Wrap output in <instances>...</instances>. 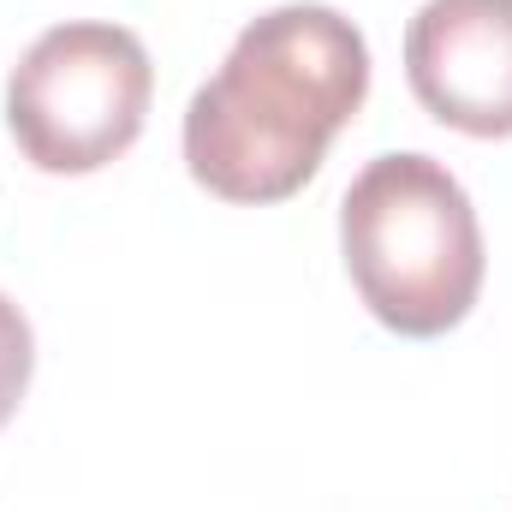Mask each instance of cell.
I'll use <instances>...</instances> for the list:
<instances>
[{"label":"cell","instance_id":"6da1fadb","mask_svg":"<svg viewBox=\"0 0 512 512\" xmlns=\"http://www.w3.org/2000/svg\"><path fill=\"white\" fill-rule=\"evenodd\" d=\"M370 96V48L352 18L292 0L251 18L221 72L185 108V167L221 203L304 191Z\"/></svg>","mask_w":512,"mask_h":512},{"label":"cell","instance_id":"7a4b0ae2","mask_svg":"<svg viewBox=\"0 0 512 512\" xmlns=\"http://www.w3.org/2000/svg\"><path fill=\"white\" fill-rule=\"evenodd\" d=\"M340 251L370 316L435 340L459 328L483 292V227L465 185L417 149L376 155L340 197Z\"/></svg>","mask_w":512,"mask_h":512},{"label":"cell","instance_id":"3957f363","mask_svg":"<svg viewBox=\"0 0 512 512\" xmlns=\"http://www.w3.org/2000/svg\"><path fill=\"white\" fill-rule=\"evenodd\" d=\"M155 66L126 24H54L6 78V126L42 173H96L143 137Z\"/></svg>","mask_w":512,"mask_h":512},{"label":"cell","instance_id":"277c9868","mask_svg":"<svg viewBox=\"0 0 512 512\" xmlns=\"http://www.w3.org/2000/svg\"><path fill=\"white\" fill-rule=\"evenodd\" d=\"M411 96L465 137H512V0H423L405 30Z\"/></svg>","mask_w":512,"mask_h":512},{"label":"cell","instance_id":"5b68a950","mask_svg":"<svg viewBox=\"0 0 512 512\" xmlns=\"http://www.w3.org/2000/svg\"><path fill=\"white\" fill-rule=\"evenodd\" d=\"M30 370H36V340H30V322L24 310L0 292V429L12 423L24 387H30Z\"/></svg>","mask_w":512,"mask_h":512}]
</instances>
